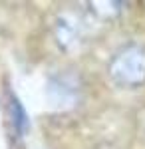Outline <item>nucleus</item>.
<instances>
[{
  "instance_id": "f03ea898",
  "label": "nucleus",
  "mask_w": 145,
  "mask_h": 149,
  "mask_svg": "<svg viewBox=\"0 0 145 149\" xmlns=\"http://www.w3.org/2000/svg\"><path fill=\"white\" fill-rule=\"evenodd\" d=\"M12 103H14L12 107H14V111H16V125H18L20 131H24V129H26V115H24V109L20 107V103L16 102V100Z\"/></svg>"
},
{
  "instance_id": "f257e3e1",
  "label": "nucleus",
  "mask_w": 145,
  "mask_h": 149,
  "mask_svg": "<svg viewBox=\"0 0 145 149\" xmlns=\"http://www.w3.org/2000/svg\"><path fill=\"white\" fill-rule=\"evenodd\" d=\"M109 76L119 86L135 88L145 81V50L141 46H127L109 64Z\"/></svg>"
}]
</instances>
